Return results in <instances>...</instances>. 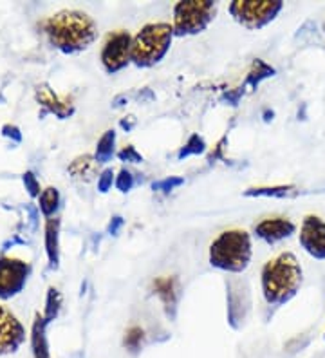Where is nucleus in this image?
Wrapping results in <instances>:
<instances>
[{
	"mask_svg": "<svg viewBox=\"0 0 325 358\" xmlns=\"http://www.w3.org/2000/svg\"><path fill=\"white\" fill-rule=\"evenodd\" d=\"M303 282V270L291 252H282L269 259L260 273L262 295L269 306H284L296 297Z\"/></svg>",
	"mask_w": 325,
	"mask_h": 358,
	"instance_id": "obj_1",
	"label": "nucleus"
},
{
	"mask_svg": "<svg viewBox=\"0 0 325 358\" xmlns=\"http://www.w3.org/2000/svg\"><path fill=\"white\" fill-rule=\"evenodd\" d=\"M43 33L55 48L65 52L83 51L98 36V27L92 17L78 9H64L42 24Z\"/></svg>",
	"mask_w": 325,
	"mask_h": 358,
	"instance_id": "obj_2",
	"label": "nucleus"
},
{
	"mask_svg": "<svg viewBox=\"0 0 325 358\" xmlns=\"http://www.w3.org/2000/svg\"><path fill=\"white\" fill-rule=\"evenodd\" d=\"M252 255V236L240 228L221 231L210 245V264L228 273H243L250 266Z\"/></svg>",
	"mask_w": 325,
	"mask_h": 358,
	"instance_id": "obj_3",
	"label": "nucleus"
},
{
	"mask_svg": "<svg viewBox=\"0 0 325 358\" xmlns=\"http://www.w3.org/2000/svg\"><path fill=\"white\" fill-rule=\"evenodd\" d=\"M173 26L168 22L145 24L132 40V64L152 67L166 57L173 42Z\"/></svg>",
	"mask_w": 325,
	"mask_h": 358,
	"instance_id": "obj_4",
	"label": "nucleus"
},
{
	"mask_svg": "<svg viewBox=\"0 0 325 358\" xmlns=\"http://www.w3.org/2000/svg\"><path fill=\"white\" fill-rule=\"evenodd\" d=\"M217 13V4L210 0H182L173 6V33L194 36L210 26Z\"/></svg>",
	"mask_w": 325,
	"mask_h": 358,
	"instance_id": "obj_5",
	"label": "nucleus"
},
{
	"mask_svg": "<svg viewBox=\"0 0 325 358\" xmlns=\"http://www.w3.org/2000/svg\"><path fill=\"white\" fill-rule=\"evenodd\" d=\"M282 9L280 0H235L230 4L231 17L247 29H262L273 22Z\"/></svg>",
	"mask_w": 325,
	"mask_h": 358,
	"instance_id": "obj_6",
	"label": "nucleus"
},
{
	"mask_svg": "<svg viewBox=\"0 0 325 358\" xmlns=\"http://www.w3.org/2000/svg\"><path fill=\"white\" fill-rule=\"evenodd\" d=\"M132 40L134 36L125 29L113 31L105 36L100 60L108 75H116L132 62Z\"/></svg>",
	"mask_w": 325,
	"mask_h": 358,
	"instance_id": "obj_7",
	"label": "nucleus"
},
{
	"mask_svg": "<svg viewBox=\"0 0 325 358\" xmlns=\"http://www.w3.org/2000/svg\"><path fill=\"white\" fill-rule=\"evenodd\" d=\"M298 241L312 259L325 261V221L320 215L309 214L303 217Z\"/></svg>",
	"mask_w": 325,
	"mask_h": 358,
	"instance_id": "obj_8",
	"label": "nucleus"
},
{
	"mask_svg": "<svg viewBox=\"0 0 325 358\" xmlns=\"http://www.w3.org/2000/svg\"><path fill=\"white\" fill-rule=\"evenodd\" d=\"M252 311V295L250 289L240 280H231L228 284V322L233 329H240L246 324Z\"/></svg>",
	"mask_w": 325,
	"mask_h": 358,
	"instance_id": "obj_9",
	"label": "nucleus"
},
{
	"mask_svg": "<svg viewBox=\"0 0 325 358\" xmlns=\"http://www.w3.org/2000/svg\"><path fill=\"white\" fill-rule=\"evenodd\" d=\"M29 275V264L20 259H0V297H11L20 292Z\"/></svg>",
	"mask_w": 325,
	"mask_h": 358,
	"instance_id": "obj_10",
	"label": "nucleus"
},
{
	"mask_svg": "<svg viewBox=\"0 0 325 358\" xmlns=\"http://www.w3.org/2000/svg\"><path fill=\"white\" fill-rule=\"evenodd\" d=\"M26 341V329L4 304H0V355L17 351Z\"/></svg>",
	"mask_w": 325,
	"mask_h": 358,
	"instance_id": "obj_11",
	"label": "nucleus"
},
{
	"mask_svg": "<svg viewBox=\"0 0 325 358\" xmlns=\"http://www.w3.org/2000/svg\"><path fill=\"white\" fill-rule=\"evenodd\" d=\"M296 231V224L289 217H268L255 224V236L268 245H277L289 239Z\"/></svg>",
	"mask_w": 325,
	"mask_h": 358,
	"instance_id": "obj_12",
	"label": "nucleus"
},
{
	"mask_svg": "<svg viewBox=\"0 0 325 358\" xmlns=\"http://www.w3.org/2000/svg\"><path fill=\"white\" fill-rule=\"evenodd\" d=\"M154 293L161 299V302L165 304L166 313L172 315L175 313V308H178V297H179V280L178 277L165 275L157 277L154 280Z\"/></svg>",
	"mask_w": 325,
	"mask_h": 358,
	"instance_id": "obj_13",
	"label": "nucleus"
},
{
	"mask_svg": "<svg viewBox=\"0 0 325 358\" xmlns=\"http://www.w3.org/2000/svg\"><path fill=\"white\" fill-rule=\"evenodd\" d=\"M98 165H100V163L96 162V157L91 156V154L78 156L69 165V174L73 176L76 181L91 183L96 178H100V176H98Z\"/></svg>",
	"mask_w": 325,
	"mask_h": 358,
	"instance_id": "obj_14",
	"label": "nucleus"
},
{
	"mask_svg": "<svg viewBox=\"0 0 325 358\" xmlns=\"http://www.w3.org/2000/svg\"><path fill=\"white\" fill-rule=\"evenodd\" d=\"M36 96H38V100L42 101L48 109H51L52 113L62 116V118H65V116H69V114L73 113V105H71V101L67 100V98H60L58 94H55V92L49 87H45V85L38 87Z\"/></svg>",
	"mask_w": 325,
	"mask_h": 358,
	"instance_id": "obj_15",
	"label": "nucleus"
},
{
	"mask_svg": "<svg viewBox=\"0 0 325 358\" xmlns=\"http://www.w3.org/2000/svg\"><path fill=\"white\" fill-rule=\"evenodd\" d=\"M298 188L293 187V185H277V187H257V188H247L244 196L246 197H278V199H284V197H295L298 196Z\"/></svg>",
	"mask_w": 325,
	"mask_h": 358,
	"instance_id": "obj_16",
	"label": "nucleus"
},
{
	"mask_svg": "<svg viewBox=\"0 0 325 358\" xmlns=\"http://www.w3.org/2000/svg\"><path fill=\"white\" fill-rule=\"evenodd\" d=\"M273 75H275V67H271L269 64H266L264 60L257 58V60L253 62L252 69H250V73H247L246 76V87H253V89L259 87L260 82L271 78Z\"/></svg>",
	"mask_w": 325,
	"mask_h": 358,
	"instance_id": "obj_17",
	"label": "nucleus"
},
{
	"mask_svg": "<svg viewBox=\"0 0 325 358\" xmlns=\"http://www.w3.org/2000/svg\"><path fill=\"white\" fill-rule=\"evenodd\" d=\"M114 154H116V132L107 131L98 141L94 157L98 163H107L113 159Z\"/></svg>",
	"mask_w": 325,
	"mask_h": 358,
	"instance_id": "obj_18",
	"label": "nucleus"
},
{
	"mask_svg": "<svg viewBox=\"0 0 325 358\" xmlns=\"http://www.w3.org/2000/svg\"><path fill=\"white\" fill-rule=\"evenodd\" d=\"M31 344H33V355H35V358H49L48 342H45V335H43V322H40V319L36 320L35 328H33Z\"/></svg>",
	"mask_w": 325,
	"mask_h": 358,
	"instance_id": "obj_19",
	"label": "nucleus"
},
{
	"mask_svg": "<svg viewBox=\"0 0 325 358\" xmlns=\"http://www.w3.org/2000/svg\"><path fill=\"white\" fill-rule=\"evenodd\" d=\"M123 344L130 353H138L145 344V329L141 326H132V328L127 329Z\"/></svg>",
	"mask_w": 325,
	"mask_h": 358,
	"instance_id": "obj_20",
	"label": "nucleus"
},
{
	"mask_svg": "<svg viewBox=\"0 0 325 358\" xmlns=\"http://www.w3.org/2000/svg\"><path fill=\"white\" fill-rule=\"evenodd\" d=\"M45 237H48V254L52 264L58 261V221L57 219H49L48 227H45Z\"/></svg>",
	"mask_w": 325,
	"mask_h": 358,
	"instance_id": "obj_21",
	"label": "nucleus"
},
{
	"mask_svg": "<svg viewBox=\"0 0 325 358\" xmlns=\"http://www.w3.org/2000/svg\"><path fill=\"white\" fill-rule=\"evenodd\" d=\"M58 203H60V196H58L57 188H45L40 194V208L45 215L55 214V210L58 208Z\"/></svg>",
	"mask_w": 325,
	"mask_h": 358,
	"instance_id": "obj_22",
	"label": "nucleus"
},
{
	"mask_svg": "<svg viewBox=\"0 0 325 358\" xmlns=\"http://www.w3.org/2000/svg\"><path fill=\"white\" fill-rule=\"evenodd\" d=\"M204 150H206V143H204V140L199 134H194L190 140L185 143V147L179 150L178 156L179 159H182V157H190V156H199V154H203Z\"/></svg>",
	"mask_w": 325,
	"mask_h": 358,
	"instance_id": "obj_23",
	"label": "nucleus"
},
{
	"mask_svg": "<svg viewBox=\"0 0 325 358\" xmlns=\"http://www.w3.org/2000/svg\"><path fill=\"white\" fill-rule=\"evenodd\" d=\"M181 185H185V179L182 178H178V176H170V178H165V179H159V181H156V183H152V188L156 190V192H172V190H175L178 187H181Z\"/></svg>",
	"mask_w": 325,
	"mask_h": 358,
	"instance_id": "obj_24",
	"label": "nucleus"
},
{
	"mask_svg": "<svg viewBox=\"0 0 325 358\" xmlns=\"http://www.w3.org/2000/svg\"><path fill=\"white\" fill-rule=\"evenodd\" d=\"M116 188L117 190H120V192H130V190H132V188H134V185H136V181H134V176H132V172L130 171H125V169H123V171H120V174L116 176Z\"/></svg>",
	"mask_w": 325,
	"mask_h": 358,
	"instance_id": "obj_25",
	"label": "nucleus"
},
{
	"mask_svg": "<svg viewBox=\"0 0 325 358\" xmlns=\"http://www.w3.org/2000/svg\"><path fill=\"white\" fill-rule=\"evenodd\" d=\"M117 157H120L122 162H127V163H141V162H143V156L138 152V149H136L134 145H127V147H123V149L117 152Z\"/></svg>",
	"mask_w": 325,
	"mask_h": 358,
	"instance_id": "obj_26",
	"label": "nucleus"
},
{
	"mask_svg": "<svg viewBox=\"0 0 325 358\" xmlns=\"http://www.w3.org/2000/svg\"><path fill=\"white\" fill-rule=\"evenodd\" d=\"M114 183H116L114 171L113 169H105V171L100 174V178H98V190H100L101 194L108 192V190L113 188Z\"/></svg>",
	"mask_w": 325,
	"mask_h": 358,
	"instance_id": "obj_27",
	"label": "nucleus"
},
{
	"mask_svg": "<svg viewBox=\"0 0 325 358\" xmlns=\"http://www.w3.org/2000/svg\"><path fill=\"white\" fill-rule=\"evenodd\" d=\"M122 227H123V219L120 217V215H114L110 224H108V231H110L113 236H117V231H120V228Z\"/></svg>",
	"mask_w": 325,
	"mask_h": 358,
	"instance_id": "obj_28",
	"label": "nucleus"
},
{
	"mask_svg": "<svg viewBox=\"0 0 325 358\" xmlns=\"http://www.w3.org/2000/svg\"><path fill=\"white\" fill-rule=\"evenodd\" d=\"M26 183H27V187L31 188L29 192L33 194V196H35V194H38V187H36L35 179H33V174H26Z\"/></svg>",
	"mask_w": 325,
	"mask_h": 358,
	"instance_id": "obj_29",
	"label": "nucleus"
},
{
	"mask_svg": "<svg viewBox=\"0 0 325 358\" xmlns=\"http://www.w3.org/2000/svg\"><path fill=\"white\" fill-rule=\"evenodd\" d=\"M132 125H134V118L130 120V122H127V120H123L122 122V127L127 129V131H129V129H132Z\"/></svg>",
	"mask_w": 325,
	"mask_h": 358,
	"instance_id": "obj_30",
	"label": "nucleus"
},
{
	"mask_svg": "<svg viewBox=\"0 0 325 358\" xmlns=\"http://www.w3.org/2000/svg\"><path fill=\"white\" fill-rule=\"evenodd\" d=\"M324 341H325V335H324Z\"/></svg>",
	"mask_w": 325,
	"mask_h": 358,
	"instance_id": "obj_31",
	"label": "nucleus"
}]
</instances>
